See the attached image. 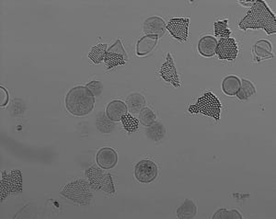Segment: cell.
Segmentation results:
<instances>
[{
    "instance_id": "6da1fadb",
    "label": "cell",
    "mask_w": 276,
    "mask_h": 219,
    "mask_svg": "<svg viewBox=\"0 0 276 219\" xmlns=\"http://www.w3.org/2000/svg\"><path fill=\"white\" fill-rule=\"evenodd\" d=\"M239 28L243 31L263 29L267 34H272L276 33L275 17L264 1L256 0L239 23Z\"/></svg>"
},
{
    "instance_id": "7a4b0ae2",
    "label": "cell",
    "mask_w": 276,
    "mask_h": 219,
    "mask_svg": "<svg viewBox=\"0 0 276 219\" xmlns=\"http://www.w3.org/2000/svg\"><path fill=\"white\" fill-rule=\"evenodd\" d=\"M66 110L75 116H85L94 109L95 98L87 87L77 86L66 94Z\"/></svg>"
},
{
    "instance_id": "3957f363",
    "label": "cell",
    "mask_w": 276,
    "mask_h": 219,
    "mask_svg": "<svg viewBox=\"0 0 276 219\" xmlns=\"http://www.w3.org/2000/svg\"><path fill=\"white\" fill-rule=\"evenodd\" d=\"M61 195L77 204L88 205L92 200V192L88 182L84 180H76L69 182L61 191Z\"/></svg>"
},
{
    "instance_id": "277c9868",
    "label": "cell",
    "mask_w": 276,
    "mask_h": 219,
    "mask_svg": "<svg viewBox=\"0 0 276 219\" xmlns=\"http://www.w3.org/2000/svg\"><path fill=\"white\" fill-rule=\"evenodd\" d=\"M221 109L220 100L216 98L215 94L206 92L197 99L195 104L191 105L188 111L190 114H202L218 122L220 119Z\"/></svg>"
},
{
    "instance_id": "5b68a950",
    "label": "cell",
    "mask_w": 276,
    "mask_h": 219,
    "mask_svg": "<svg viewBox=\"0 0 276 219\" xmlns=\"http://www.w3.org/2000/svg\"><path fill=\"white\" fill-rule=\"evenodd\" d=\"M90 186L97 191L106 192V193H114L115 188L111 176L101 170V168H97L95 166L90 167L86 171Z\"/></svg>"
},
{
    "instance_id": "8992f818",
    "label": "cell",
    "mask_w": 276,
    "mask_h": 219,
    "mask_svg": "<svg viewBox=\"0 0 276 219\" xmlns=\"http://www.w3.org/2000/svg\"><path fill=\"white\" fill-rule=\"evenodd\" d=\"M22 192V171L20 170H12L9 174L3 171L0 185V197L1 202L11 194Z\"/></svg>"
},
{
    "instance_id": "52a82bcc",
    "label": "cell",
    "mask_w": 276,
    "mask_h": 219,
    "mask_svg": "<svg viewBox=\"0 0 276 219\" xmlns=\"http://www.w3.org/2000/svg\"><path fill=\"white\" fill-rule=\"evenodd\" d=\"M134 175L139 182L150 183L158 176V167L150 159H143L134 167Z\"/></svg>"
},
{
    "instance_id": "ba28073f",
    "label": "cell",
    "mask_w": 276,
    "mask_h": 219,
    "mask_svg": "<svg viewBox=\"0 0 276 219\" xmlns=\"http://www.w3.org/2000/svg\"><path fill=\"white\" fill-rule=\"evenodd\" d=\"M189 25L190 19L188 18H174L166 25V30H168L173 38L177 39L180 42H186L189 36Z\"/></svg>"
},
{
    "instance_id": "9c48e42d",
    "label": "cell",
    "mask_w": 276,
    "mask_h": 219,
    "mask_svg": "<svg viewBox=\"0 0 276 219\" xmlns=\"http://www.w3.org/2000/svg\"><path fill=\"white\" fill-rule=\"evenodd\" d=\"M237 44L234 39L221 38L219 42H217L215 54L221 60H234L237 57Z\"/></svg>"
},
{
    "instance_id": "30bf717a",
    "label": "cell",
    "mask_w": 276,
    "mask_h": 219,
    "mask_svg": "<svg viewBox=\"0 0 276 219\" xmlns=\"http://www.w3.org/2000/svg\"><path fill=\"white\" fill-rule=\"evenodd\" d=\"M160 73V76L165 81L171 83L175 88H180V79L177 73L176 66L171 54H168L167 61L161 66Z\"/></svg>"
},
{
    "instance_id": "8fae6325",
    "label": "cell",
    "mask_w": 276,
    "mask_h": 219,
    "mask_svg": "<svg viewBox=\"0 0 276 219\" xmlns=\"http://www.w3.org/2000/svg\"><path fill=\"white\" fill-rule=\"evenodd\" d=\"M96 161L99 168L104 170H111L117 165L118 155L112 148H101L97 153Z\"/></svg>"
},
{
    "instance_id": "7c38bea8",
    "label": "cell",
    "mask_w": 276,
    "mask_h": 219,
    "mask_svg": "<svg viewBox=\"0 0 276 219\" xmlns=\"http://www.w3.org/2000/svg\"><path fill=\"white\" fill-rule=\"evenodd\" d=\"M166 32V23L160 17H150L144 23V33L148 35H157L162 37Z\"/></svg>"
},
{
    "instance_id": "4fadbf2b",
    "label": "cell",
    "mask_w": 276,
    "mask_h": 219,
    "mask_svg": "<svg viewBox=\"0 0 276 219\" xmlns=\"http://www.w3.org/2000/svg\"><path fill=\"white\" fill-rule=\"evenodd\" d=\"M128 114L127 105L119 99L110 101L106 107V115L113 122H120L121 118Z\"/></svg>"
},
{
    "instance_id": "5bb4252c",
    "label": "cell",
    "mask_w": 276,
    "mask_h": 219,
    "mask_svg": "<svg viewBox=\"0 0 276 219\" xmlns=\"http://www.w3.org/2000/svg\"><path fill=\"white\" fill-rule=\"evenodd\" d=\"M217 47V41L211 35H206L199 41L198 51L200 55L204 57H212L215 55V50Z\"/></svg>"
},
{
    "instance_id": "9a60e30c",
    "label": "cell",
    "mask_w": 276,
    "mask_h": 219,
    "mask_svg": "<svg viewBox=\"0 0 276 219\" xmlns=\"http://www.w3.org/2000/svg\"><path fill=\"white\" fill-rule=\"evenodd\" d=\"M159 36L157 35H146L140 39L136 44V55L139 56H145L154 49L156 44L158 43Z\"/></svg>"
},
{
    "instance_id": "2e32d148",
    "label": "cell",
    "mask_w": 276,
    "mask_h": 219,
    "mask_svg": "<svg viewBox=\"0 0 276 219\" xmlns=\"http://www.w3.org/2000/svg\"><path fill=\"white\" fill-rule=\"evenodd\" d=\"M241 87V81L236 76L225 77L222 82L223 92L228 96H236Z\"/></svg>"
},
{
    "instance_id": "e0dca14e",
    "label": "cell",
    "mask_w": 276,
    "mask_h": 219,
    "mask_svg": "<svg viewBox=\"0 0 276 219\" xmlns=\"http://www.w3.org/2000/svg\"><path fill=\"white\" fill-rule=\"evenodd\" d=\"M126 105L128 110L132 114H138L141 112V110L145 108L146 105V99L143 95L140 93H132L129 95L126 99Z\"/></svg>"
},
{
    "instance_id": "ac0fdd59",
    "label": "cell",
    "mask_w": 276,
    "mask_h": 219,
    "mask_svg": "<svg viewBox=\"0 0 276 219\" xmlns=\"http://www.w3.org/2000/svg\"><path fill=\"white\" fill-rule=\"evenodd\" d=\"M197 214V207L192 200H185V202L177 209V215L181 219L193 218Z\"/></svg>"
},
{
    "instance_id": "d6986e66",
    "label": "cell",
    "mask_w": 276,
    "mask_h": 219,
    "mask_svg": "<svg viewBox=\"0 0 276 219\" xmlns=\"http://www.w3.org/2000/svg\"><path fill=\"white\" fill-rule=\"evenodd\" d=\"M96 126L99 132H101L103 134H110L113 131L115 125H114L113 121L110 120L105 113L101 112L97 115Z\"/></svg>"
},
{
    "instance_id": "ffe728a7",
    "label": "cell",
    "mask_w": 276,
    "mask_h": 219,
    "mask_svg": "<svg viewBox=\"0 0 276 219\" xmlns=\"http://www.w3.org/2000/svg\"><path fill=\"white\" fill-rule=\"evenodd\" d=\"M165 127L159 122H154L152 125L149 126V128L147 130L148 137L153 141H160L163 137H165Z\"/></svg>"
},
{
    "instance_id": "44dd1931",
    "label": "cell",
    "mask_w": 276,
    "mask_h": 219,
    "mask_svg": "<svg viewBox=\"0 0 276 219\" xmlns=\"http://www.w3.org/2000/svg\"><path fill=\"white\" fill-rule=\"evenodd\" d=\"M108 45L106 44H99L92 47L90 53L88 54V58L93 62L94 64H99L104 61L105 55L107 54Z\"/></svg>"
},
{
    "instance_id": "7402d4cb",
    "label": "cell",
    "mask_w": 276,
    "mask_h": 219,
    "mask_svg": "<svg viewBox=\"0 0 276 219\" xmlns=\"http://www.w3.org/2000/svg\"><path fill=\"white\" fill-rule=\"evenodd\" d=\"M126 58L123 55H118L115 53L107 52L105 55L104 62L108 69H111L117 66H124Z\"/></svg>"
},
{
    "instance_id": "603a6c76",
    "label": "cell",
    "mask_w": 276,
    "mask_h": 219,
    "mask_svg": "<svg viewBox=\"0 0 276 219\" xmlns=\"http://www.w3.org/2000/svg\"><path fill=\"white\" fill-rule=\"evenodd\" d=\"M256 92V88L253 84L247 79L241 80V87L239 88L237 95V98L240 99H247Z\"/></svg>"
},
{
    "instance_id": "cb8c5ba5",
    "label": "cell",
    "mask_w": 276,
    "mask_h": 219,
    "mask_svg": "<svg viewBox=\"0 0 276 219\" xmlns=\"http://www.w3.org/2000/svg\"><path fill=\"white\" fill-rule=\"evenodd\" d=\"M270 51H271V45L269 42L264 41V40L259 41L255 45V53H256V55L261 58L262 57L263 58L272 57Z\"/></svg>"
},
{
    "instance_id": "d4e9b609",
    "label": "cell",
    "mask_w": 276,
    "mask_h": 219,
    "mask_svg": "<svg viewBox=\"0 0 276 219\" xmlns=\"http://www.w3.org/2000/svg\"><path fill=\"white\" fill-rule=\"evenodd\" d=\"M121 124L124 128V130L129 133L137 131L139 122L135 117H132V115L127 114L121 118Z\"/></svg>"
},
{
    "instance_id": "484cf974",
    "label": "cell",
    "mask_w": 276,
    "mask_h": 219,
    "mask_svg": "<svg viewBox=\"0 0 276 219\" xmlns=\"http://www.w3.org/2000/svg\"><path fill=\"white\" fill-rule=\"evenodd\" d=\"M227 24H228L227 20L215 22V36H218L221 38H229L231 32L227 28Z\"/></svg>"
},
{
    "instance_id": "4316f807",
    "label": "cell",
    "mask_w": 276,
    "mask_h": 219,
    "mask_svg": "<svg viewBox=\"0 0 276 219\" xmlns=\"http://www.w3.org/2000/svg\"><path fill=\"white\" fill-rule=\"evenodd\" d=\"M139 121L145 126H149L156 122V115L154 112L148 107L143 108L139 115Z\"/></svg>"
},
{
    "instance_id": "83f0119b",
    "label": "cell",
    "mask_w": 276,
    "mask_h": 219,
    "mask_svg": "<svg viewBox=\"0 0 276 219\" xmlns=\"http://www.w3.org/2000/svg\"><path fill=\"white\" fill-rule=\"evenodd\" d=\"M214 219H233V218H237L241 219L242 218V215L239 214V212L237 211V210H231V211H228L226 209H220L218 210L213 216Z\"/></svg>"
},
{
    "instance_id": "f1b7e54d",
    "label": "cell",
    "mask_w": 276,
    "mask_h": 219,
    "mask_svg": "<svg viewBox=\"0 0 276 219\" xmlns=\"http://www.w3.org/2000/svg\"><path fill=\"white\" fill-rule=\"evenodd\" d=\"M86 87L88 88V90L91 93L93 94L94 97L99 96L100 94L102 93V90H103V84L99 80H93V81L87 84Z\"/></svg>"
},
{
    "instance_id": "f546056e",
    "label": "cell",
    "mask_w": 276,
    "mask_h": 219,
    "mask_svg": "<svg viewBox=\"0 0 276 219\" xmlns=\"http://www.w3.org/2000/svg\"><path fill=\"white\" fill-rule=\"evenodd\" d=\"M107 52H110V53H115V54H118V55H123L126 59H128V58H127L126 53H125L124 48H123V46H122V44H121V41H120V40H118V41L116 42L115 44H112V45L110 46V48L107 50Z\"/></svg>"
},
{
    "instance_id": "4dcf8cb0",
    "label": "cell",
    "mask_w": 276,
    "mask_h": 219,
    "mask_svg": "<svg viewBox=\"0 0 276 219\" xmlns=\"http://www.w3.org/2000/svg\"><path fill=\"white\" fill-rule=\"evenodd\" d=\"M239 3L241 4V5H245V6H251L253 5L254 3H255V1H248V2H246V1H239Z\"/></svg>"
}]
</instances>
